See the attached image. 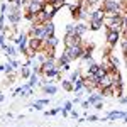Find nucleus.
I'll list each match as a JSON object with an SVG mask.
<instances>
[{
  "mask_svg": "<svg viewBox=\"0 0 127 127\" xmlns=\"http://www.w3.org/2000/svg\"><path fill=\"white\" fill-rule=\"evenodd\" d=\"M100 9L103 10L105 15H114V14H126L127 12V2L126 0H102Z\"/></svg>",
  "mask_w": 127,
  "mask_h": 127,
  "instance_id": "f257e3e1",
  "label": "nucleus"
},
{
  "mask_svg": "<svg viewBox=\"0 0 127 127\" xmlns=\"http://www.w3.org/2000/svg\"><path fill=\"white\" fill-rule=\"evenodd\" d=\"M5 17H7V22L10 26H19V22L22 20V9L15 7L14 3H7Z\"/></svg>",
  "mask_w": 127,
  "mask_h": 127,
  "instance_id": "f03ea898",
  "label": "nucleus"
},
{
  "mask_svg": "<svg viewBox=\"0 0 127 127\" xmlns=\"http://www.w3.org/2000/svg\"><path fill=\"white\" fill-rule=\"evenodd\" d=\"M83 44H76V46H69V48H64V54L69 58V61H76V59L81 58V54H83Z\"/></svg>",
  "mask_w": 127,
  "mask_h": 127,
  "instance_id": "7ed1b4c3",
  "label": "nucleus"
},
{
  "mask_svg": "<svg viewBox=\"0 0 127 127\" xmlns=\"http://www.w3.org/2000/svg\"><path fill=\"white\" fill-rule=\"evenodd\" d=\"M64 48H69V46H76V44H83V37H80L76 34H64Z\"/></svg>",
  "mask_w": 127,
  "mask_h": 127,
  "instance_id": "20e7f679",
  "label": "nucleus"
},
{
  "mask_svg": "<svg viewBox=\"0 0 127 127\" xmlns=\"http://www.w3.org/2000/svg\"><path fill=\"white\" fill-rule=\"evenodd\" d=\"M120 39H122L120 37V32H110V31H107V34H105V41H107L108 48H115Z\"/></svg>",
  "mask_w": 127,
  "mask_h": 127,
  "instance_id": "39448f33",
  "label": "nucleus"
},
{
  "mask_svg": "<svg viewBox=\"0 0 127 127\" xmlns=\"http://www.w3.org/2000/svg\"><path fill=\"white\" fill-rule=\"evenodd\" d=\"M54 32H56V26L53 24V20H51V22H46V24H42V41L48 39V37H53Z\"/></svg>",
  "mask_w": 127,
  "mask_h": 127,
  "instance_id": "423d86ee",
  "label": "nucleus"
},
{
  "mask_svg": "<svg viewBox=\"0 0 127 127\" xmlns=\"http://www.w3.org/2000/svg\"><path fill=\"white\" fill-rule=\"evenodd\" d=\"M73 31H75L76 36L83 37V36L87 34V31H88V24L87 22H81V20H76V22H73Z\"/></svg>",
  "mask_w": 127,
  "mask_h": 127,
  "instance_id": "0eeeda50",
  "label": "nucleus"
},
{
  "mask_svg": "<svg viewBox=\"0 0 127 127\" xmlns=\"http://www.w3.org/2000/svg\"><path fill=\"white\" fill-rule=\"evenodd\" d=\"M115 119H126V112L124 110H110L103 119H100L102 122H107V120H115Z\"/></svg>",
  "mask_w": 127,
  "mask_h": 127,
  "instance_id": "6e6552de",
  "label": "nucleus"
},
{
  "mask_svg": "<svg viewBox=\"0 0 127 127\" xmlns=\"http://www.w3.org/2000/svg\"><path fill=\"white\" fill-rule=\"evenodd\" d=\"M27 46H29V51L39 53L41 49H42V39H39V37H29Z\"/></svg>",
  "mask_w": 127,
  "mask_h": 127,
  "instance_id": "1a4fd4ad",
  "label": "nucleus"
},
{
  "mask_svg": "<svg viewBox=\"0 0 127 127\" xmlns=\"http://www.w3.org/2000/svg\"><path fill=\"white\" fill-rule=\"evenodd\" d=\"M105 17V14H103V10L97 7V9H92L90 10V14H88V20H97V22H102Z\"/></svg>",
  "mask_w": 127,
  "mask_h": 127,
  "instance_id": "9d476101",
  "label": "nucleus"
},
{
  "mask_svg": "<svg viewBox=\"0 0 127 127\" xmlns=\"http://www.w3.org/2000/svg\"><path fill=\"white\" fill-rule=\"evenodd\" d=\"M59 44V39L56 36H53V37H48V39L42 41V49H56ZM41 49V51H42Z\"/></svg>",
  "mask_w": 127,
  "mask_h": 127,
  "instance_id": "9b49d317",
  "label": "nucleus"
},
{
  "mask_svg": "<svg viewBox=\"0 0 127 127\" xmlns=\"http://www.w3.org/2000/svg\"><path fill=\"white\" fill-rule=\"evenodd\" d=\"M87 102L90 103V105H95V103H98V102H103V95H102L100 92H92V93H88Z\"/></svg>",
  "mask_w": 127,
  "mask_h": 127,
  "instance_id": "f8f14e48",
  "label": "nucleus"
},
{
  "mask_svg": "<svg viewBox=\"0 0 127 127\" xmlns=\"http://www.w3.org/2000/svg\"><path fill=\"white\" fill-rule=\"evenodd\" d=\"M41 88H42L44 95H56V92H58V87H56L54 83H46V85H41Z\"/></svg>",
  "mask_w": 127,
  "mask_h": 127,
  "instance_id": "ddd939ff",
  "label": "nucleus"
},
{
  "mask_svg": "<svg viewBox=\"0 0 127 127\" xmlns=\"http://www.w3.org/2000/svg\"><path fill=\"white\" fill-rule=\"evenodd\" d=\"M3 51H5V56H7V58H15V56H19V51H17V48H15V46L7 44Z\"/></svg>",
  "mask_w": 127,
  "mask_h": 127,
  "instance_id": "4468645a",
  "label": "nucleus"
},
{
  "mask_svg": "<svg viewBox=\"0 0 127 127\" xmlns=\"http://www.w3.org/2000/svg\"><path fill=\"white\" fill-rule=\"evenodd\" d=\"M27 80H29V81H27V85H29L31 88H34L36 85H39V75H37V73H34V71L31 73V76Z\"/></svg>",
  "mask_w": 127,
  "mask_h": 127,
  "instance_id": "2eb2a0df",
  "label": "nucleus"
},
{
  "mask_svg": "<svg viewBox=\"0 0 127 127\" xmlns=\"http://www.w3.org/2000/svg\"><path fill=\"white\" fill-rule=\"evenodd\" d=\"M46 3H49V5H53L56 12H58V10L61 9L63 5H66V2H64V0H46Z\"/></svg>",
  "mask_w": 127,
  "mask_h": 127,
  "instance_id": "dca6fc26",
  "label": "nucleus"
},
{
  "mask_svg": "<svg viewBox=\"0 0 127 127\" xmlns=\"http://www.w3.org/2000/svg\"><path fill=\"white\" fill-rule=\"evenodd\" d=\"M49 103V98H41V100H36L34 103H32V107L36 108V110H41L42 107H46Z\"/></svg>",
  "mask_w": 127,
  "mask_h": 127,
  "instance_id": "f3484780",
  "label": "nucleus"
},
{
  "mask_svg": "<svg viewBox=\"0 0 127 127\" xmlns=\"http://www.w3.org/2000/svg\"><path fill=\"white\" fill-rule=\"evenodd\" d=\"M103 27V22H97V20H88V29L90 31H100Z\"/></svg>",
  "mask_w": 127,
  "mask_h": 127,
  "instance_id": "a211bd4d",
  "label": "nucleus"
},
{
  "mask_svg": "<svg viewBox=\"0 0 127 127\" xmlns=\"http://www.w3.org/2000/svg\"><path fill=\"white\" fill-rule=\"evenodd\" d=\"M31 73H32V69H31V66H27V64H24L22 66V69H20V78L22 80H27L31 76Z\"/></svg>",
  "mask_w": 127,
  "mask_h": 127,
  "instance_id": "6ab92c4d",
  "label": "nucleus"
},
{
  "mask_svg": "<svg viewBox=\"0 0 127 127\" xmlns=\"http://www.w3.org/2000/svg\"><path fill=\"white\" fill-rule=\"evenodd\" d=\"M66 63H71V61H69V58L64 54V53H63V54H59L58 58H56V64H58V66H61V64H66Z\"/></svg>",
  "mask_w": 127,
  "mask_h": 127,
  "instance_id": "aec40b11",
  "label": "nucleus"
},
{
  "mask_svg": "<svg viewBox=\"0 0 127 127\" xmlns=\"http://www.w3.org/2000/svg\"><path fill=\"white\" fill-rule=\"evenodd\" d=\"M61 87L64 92H73V83L69 80H61Z\"/></svg>",
  "mask_w": 127,
  "mask_h": 127,
  "instance_id": "412c9836",
  "label": "nucleus"
},
{
  "mask_svg": "<svg viewBox=\"0 0 127 127\" xmlns=\"http://www.w3.org/2000/svg\"><path fill=\"white\" fill-rule=\"evenodd\" d=\"M80 76H81V69H75V71H71V75H69L68 80L73 83V81H75L76 78H80Z\"/></svg>",
  "mask_w": 127,
  "mask_h": 127,
  "instance_id": "4be33fe9",
  "label": "nucleus"
},
{
  "mask_svg": "<svg viewBox=\"0 0 127 127\" xmlns=\"http://www.w3.org/2000/svg\"><path fill=\"white\" fill-rule=\"evenodd\" d=\"M59 112H61V107H56V108H51V110H48V112H44V115L49 117V115H56V114H59Z\"/></svg>",
  "mask_w": 127,
  "mask_h": 127,
  "instance_id": "5701e85b",
  "label": "nucleus"
},
{
  "mask_svg": "<svg viewBox=\"0 0 127 127\" xmlns=\"http://www.w3.org/2000/svg\"><path fill=\"white\" fill-rule=\"evenodd\" d=\"M61 108H63L64 112H69V110L73 108V103H71V102L68 100V102H64V103H63V107H61Z\"/></svg>",
  "mask_w": 127,
  "mask_h": 127,
  "instance_id": "b1692460",
  "label": "nucleus"
},
{
  "mask_svg": "<svg viewBox=\"0 0 127 127\" xmlns=\"http://www.w3.org/2000/svg\"><path fill=\"white\" fill-rule=\"evenodd\" d=\"M85 120H87V122H97L98 117H97V115H88V117L85 119Z\"/></svg>",
  "mask_w": 127,
  "mask_h": 127,
  "instance_id": "393cba45",
  "label": "nucleus"
},
{
  "mask_svg": "<svg viewBox=\"0 0 127 127\" xmlns=\"http://www.w3.org/2000/svg\"><path fill=\"white\" fill-rule=\"evenodd\" d=\"M119 102H120V105H126V95H124V93H122V95H119Z\"/></svg>",
  "mask_w": 127,
  "mask_h": 127,
  "instance_id": "a878e982",
  "label": "nucleus"
},
{
  "mask_svg": "<svg viewBox=\"0 0 127 127\" xmlns=\"http://www.w3.org/2000/svg\"><path fill=\"white\" fill-rule=\"evenodd\" d=\"M93 107L97 108V110H102V108H103V102H98V103H95Z\"/></svg>",
  "mask_w": 127,
  "mask_h": 127,
  "instance_id": "bb28decb",
  "label": "nucleus"
},
{
  "mask_svg": "<svg viewBox=\"0 0 127 127\" xmlns=\"http://www.w3.org/2000/svg\"><path fill=\"white\" fill-rule=\"evenodd\" d=\"M80 103H81V107H83V108H88V107H90V103H88L87 100H83V102H80Z\"/></svg>",
  "mask_w": 127,
  "mask_h": 127,
  "instance_id": "cd10ccee",
  "label": "nucleus"
},
{
  "mask_svg": "<svg viewBox=\"0 0 127 127\" xmlns=\"http://www.w3.org/2000/svg\"><path fill=\"white\" fill-rule=\"evenodd\" d=\"M0 71H5V64H0Z\"/></svg>",
  "mask_w": 127,
  "mask_h": 127,
  "instance_id": "c85d7f7f",
  "label": "nucleus"
},
{
  "mask_svg": "<svg viewBox=\"0 0 127 127\" xmlns=\"http://www.w3.org/2000/svg\"><path fill=\"white\" fill-rule=\"evenodd\" d=\"M5 100V95H0V102H3Z\"/></svg>",
  "mask_w": 127,
  "mask_h": 127,
  "instance_id": "c756f323",
  "label": "nucleus"
},
{
  "mask_svg": "<svg viewBox=\"0 0 127 127\" xmlns=\"http://www.w3.org/2000/svg\"><path fill=\"white\" fill-rule=\"evenodd\" d=\"M5 2H7V3H10V0H5Z\"/></svg>",
  "mask_w": 127,
  "mask_h": 127,
  "instance_id": "7c9ffc66",
  "label": "nucleus"
}]
</instances>
